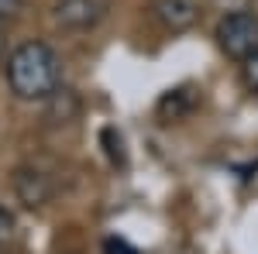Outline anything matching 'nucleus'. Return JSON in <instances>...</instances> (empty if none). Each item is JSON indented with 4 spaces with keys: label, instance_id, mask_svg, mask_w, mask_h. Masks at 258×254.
I'll use <instances>...</instances> for the list:
<instances>
[{
    "label": "nucleus",
    "instance_id": "12",
    "mask_svg": "<svg viewBox=\"0 0 258 254\" xmlns=\"http://www.w3.org/2000/svg\"><path fill=\"white\" fill-rule=\"evenodd\" d=\"M0 52H4V35H0Z\"/></svg>",
    "mask_w": 258,
    "mask_h": 254
},
{
    "label": "nucleus",
    "instance_id": "7",
    "mask_svg": "<svg viewBox=\"0 0 258 254\" xmlns=\"http://www.w3.org/2000/svg\"><path fill=\"white\" fill-rule=\"evenodd\" d=\"M103 141L110 144V148H107V155H110V161H114V165H124V141H120V134L107 127V131H103Z\"/></svg>",
    "mask_w": 258,
    "mask_h": 254
},
{
    "label": "nucleus",
    "instance_id": "6",
    "mask_svg": "<svg viewBox=\"0 0 258 254\" xmlns=\"http://www.w3.org/2000/svg\"><path fill=\"white\" fill-rule=\"evenodd\" d=\"M14 186H18V196L24 206H45L48 203V196H52V186H48V179L35 172V168H21L18 179H14Z\"/></svg>",
    "mask_w": 258,
    "mask_h": 254
},
{
    "label": "nucleus",
    "instance_id": "9",
    "mask_svg": "<svg viewBox=\"0 0 258 254\" xmlns=\"http://www.w3.org/2000/svg\"><path fill=\"white\" fill-rule=\"evenodd\" d=\"M11 237H14V216L7 213L4 206H0V251L11 244Z\"/></svg>",
    "mask_w": 258,
    "mask_h": 254
},
{
    "label": "nucleus",
    "instance_id": "5",
    "mask_svg": "<svg viewBox=\"0 0 258 254\" xmlns=\"http://www.w3.org/2000/svg\"><path fill=\"white\" fill-rule=\"evenodd\" d=\"M197 103H200V90L197 86H179V90H169V93L159 100L155 114H159L162 124H172V120L189 117V114L197 110Z\"/></svg>",
    "mask_w": 258,
    "mask_h": 254
},
{
    "label": "nucleus",
    "instance_id": "4",
    "mask_svg": "<svg viewBox=\"0 0 258 254\" xmlns=\"http://www.w3.org/2000/svg\"><path fill=\"white\" fill-rule=\"evenodd\" d=\"M152 14L162 28L169 31H186L197 24V4L193 0H155L152 4Z\"/></svg>",
    "mask_w": 258,
    "mask_h": 254
},
{
    "label": "nucleus",
    "instance_id": "10",
    "mask_svg": "<svg viewBox=\"0 0 258 254\" xmlns=\"http://www.w3.org/2000/svg\"><path fill=\"white\" fill-rule=\"evenodd\" d=\"M244 82L251 86V93H258V52L244 62Z\"/></svg>",
    "mask_w": 258,
    "mask_h": 254
},
{
    "label": "nucleus",
    "instance_id": "11",
    "mask_svg": "<svg viewBox=\"0 0 258 254\" xmlns=\"http://www.w3.org/2000/svg\"><path fill=\"white\" fill-rule=\"evenodd\" d=\"M21 11V0H0V18H14Z\"/></svg>",
    "mask_w": 258,
    "mask_h": 254
},
{
    "label": "nucleus",
    "instance_id": "8",
    "mask_svg": "<svg viewBox=\"0 0 258 254\" xmlns=\"http://www.w3.org/2000/svg\"><path fill=\"white\" fill-rule=\"evenodd\" d=\"M103 251H107V254H141L138 247L127 244L124 237H107V240H103Z\"/></svg>",
    "mask_w": 258,
    "mask_h": 254
},
{
    "label": "nucleus",
    "instance_id": "2",
    "mask_svg": "<svg viewBox=\"0 0 258 254\" xmlns=\"http://www.w3.org/2000/svg\"><path fill=\"white\" fill-rule=\"evenodd\" d=\"M217 45L227 59L248 62L258 52V14L255 11H231L217 24Z\"/></svg>",
    "mask_w": 258,
    "mask_h": 254
},
{
    "label": "nucleus",
    "instance_id": "1",
    "mask_svg": "<svg viewBox=\"0 0 258 254\" xmlns=\"http://www.w3.org/2000/svg\"><path fill=\"white\" fill-rule=\"evenodd\" d=\"M7 86L18 100H48L62 86V62L52 45L24 41L7 55Z\"/></svg>",
    "mask_w": 258,
    "mask_h": 254
},
{
    "label": "nucleus",
    "instance_id": "3",
    "mask_svg": "<svg viewBox=\"0 0 258 254\" xmlns=\"http://www.w3.org/2000/svg\"><path fill=\"white\" fill-rule=\"evenodd\" d=\"M110 0H55V21L62 28H97L107 18Z\"/></svg>",
    "mask_w": 258,
    "mask_h": 254
}]
</instances>
